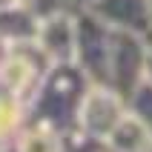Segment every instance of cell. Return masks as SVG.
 I'll list each match as a JSON object with an SVG mask.
<instances>
[{"label": "cell", "mask_w": 152, "mask_h": 152, "mask_svg": "<svg viewBox=\"0 0 152 152\" xmlns=\"http://www.w3.org/2000/svg\"><path fill=\"white\" fill-rule=\"evenodd\" d=\"M55 138L52 135H43V132H29L20 144V152H55Z\"/></svg>", "instance_id": "6da1fadb"}, {"label": "cell", "mask_w": 152, "mask_h": 152, "mask_svg": "<svg viewBox=\"0 0 152 152\" xmlns=\"http://www.w3.org/2000/svg\"><path fill=\"white\" fill-rule=\"evenodd\" d=\"M15 121H17V103L3 98V101H0V135L15 126Z\"/></svg>", "instance_id": "7a4b0ae2"}]
</instances>
